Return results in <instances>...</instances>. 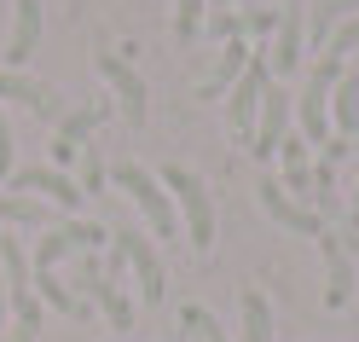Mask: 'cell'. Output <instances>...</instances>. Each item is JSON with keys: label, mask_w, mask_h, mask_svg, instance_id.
<instances>
[{"label": "cell", "mask_w": 359, "mask_h": 342, "mask_svg": "<svg viewBox=\"0 0 359 342\" xmlns=\"http://www.w3.org/2000/svg\"><path fill=\"white\" fill-rule=\"evenodd\" d=\"M353 221H359V197H353Z\"/></svg>", "instance_id": "cell-30"}, {"label": "cell", "mask_w": 359, "mask_h": 342, "mask_svg": "<svg viewBox=\"0 0 359 342\" xmlns=\"http://www.w3.org/2000/svg\"><path fill=\"white\" fill-rule=\"evenodd\" d=\"M104 117H110V105H104V99H99V105H81V110H64V117L53 122V157H58V163H70V157L99 133Z\"/></svg>", "instance_id": "cell-11"}, {"label": "cell", "mask_w": 359, "mask_h": 342, "mask_svg": "<svg viewBox=\"0 0 359 342\" xmlns=\"http://www.w3.org/2000/svg\"><path fill=\"white\" fill-rule=\"evenodd\" d=\"M238 313H243V331H238V342H273V302H266L261 290H243Z\"/></svg>", "instance_id": "cell-20"}, {"label": "cell", "mask_w": 359, "mask_h": 342, "mask_svg": "<svg viewBox=\"0 0 359 342\" xmlns=\"http://www.w3.org/2000/svg\"><path fill=\"white\" fill-rule=\"evenodd\" d=\"M284 180H278V186L284 192H296V203H307V209H313V163H307V140H302V133H284Z\"/></svg>", "instance_id": "cell-18"}, {"label": "cell", "mask_w": 359, "mask_h": 342, "mask_svg": "<svg viewBox=\"0 0 359 342\" xmlns=\"http://www.w3.org/2000/svg\"><path fill=\"white\" fill-rule=\"evenodd\" d=\"M319 249H325V272H330V284H325V308H348V296H353V267H348V244L342 232H319Z\"/></svg>", "instance_id": "cell-17"}, {"label": "cell", "mask_w": 359, "mask_h": 342, "mask_svg": "<svg viewBox=\"0 0 359 342\" xmlns=\"http://www.w3.org/2000/svg\"><path fill=\"white\" fill-rule=\"evenodd\" d=\"M12 174V128H6V110H0V180Z\"/></svg>", "instance_id": "cell-28"}, {"label": "cell", "mask_w": 359, "mask_h": 342, "mask_svg": "<svg viewBox=\"0 0 359 342\" xmlns=\"http://www.w3.org/2000/svg\"><path fill=\"white\" fill-rule=\"evenodd\" d=\"M110 249H122V261L133 267V279H140V296H145V308H163V296H168V279H163V256L151 249L145 232H110Z\"/></svg>", "instance_id": "cell-8"}, {"label": "cell", "mask_w": 359, "mask_h": 342, "mask_svg": "<svg viewBox=\"0 0 359 342\" xmlns=\"http://www.w3.org/2000/svg\"><path fill=\"white\" fill-rule=\"evenodd\" d=\"M93 64H99V76H104V87L116 93V110L133 122V128H145V110H151V93H145V76L133 70V64L122 58V53H110V47H99L93 53Z\"/></svg>", "instance_id": "cell-6"}, {"label": "cell", "mask_w": 359, "mask_h": 342, "mask_svg": "<svg viewBox=\"0 0 359 342\" xmlns=\"http://www.w3.org/2000/svg\"><path fill=\"white\" fill-rule=\"evenodd\" d=\"M41 47V0H12V35H6V70L29 64Z\"/></svg>", "instance_id": "cell-16"}, {"label": "cell", "mask_w": 359, "mask_h": 342, "mask_svg": "<svg viewBox=\"0 0 359 342\" xmlns=\"http://www.w3.org/2000/svg\"><path fill=\"white\" fill-rule=\"evenodd\" d=\"M325 53H336V58H353V53H359V18H348V24L330 35V47H325Z\"/></svg>", "instance_id": "cell-26"}, {"label": "cell", "mask_w": 359, "mask_h": 342, "mask_svg": "<svg viewBox=\"0 0 359 342\" xmlns=\"http://www.w3.org/2000/svg\"><path fill=\"white\" fill-rule=\"evenodd\" d=\"M203 6L209 0H174V35L186 41V47L197 41V29H203Z\"/></svg>", "instance_id": "cell-24"}, {"label": "cell", "mask_w": 359, "mask_h": 342, "mask_svg": "<svg viewBox=\"0 0 359 342\" xmlns=\"http://www.w3.org/2000/svg\"><path fill=\"white\" fill-rule=\"evenodd\" d=\"M76 157H81V192H104V180H110V169H104V157H99V145L87 140V145H81Z\"/></svg>", "instance_id": "cell-25"}, {"label": "cell", "mask_w": 359, "mask_h": 342, "mask_svg": "<svg viewBox=\"0 0 359 342\" xmlns=\"http://www.w3.org/2000/svg\"><path fill=\"white\" fill-rule=\"evenodd\" d=\"M330 122H336L342 140H359V70L353 64L342 70V81L330 87Z\"/></svg>", "instance_id": "cell-19"}, {"label": "cell", "mask_w": 359, "mask_h": 342, "mask_svg": "<svg viewBox=\"0 0 359 342\" xmlns=\"http://www.w3.org/2000/svg\"><path fill=\"white\" fill-rule=\"evenodd\" d=\"M255 197H261V209L273 215L278 226H290V232H307V238H319V232H325V215H319V209H307V203H296V197L278 186V180H261Z\"/></svg>", "instance_id": "cell-10"}, {"label": "cell", "mask_w": 359, "mask_h": 342, "mask_svg": "<svg viewBox=\"0 0 359 342\" xmlns=\"http://www.w3.org/2000/svg\"><path fill=\"white\" fill-rule=\"evenodd\" d=\"M18 221V226H47V209L35 197H18V192H0V226Z\"/></svg>", "instance_id": "cell-22"}, {"label": "cell", "mask_w": 359, "mask_h": 342, "mask_svg": "<svg viewBox=\"0 0 359 342\" xmlns=\"http://www.w3.org/2000/svg\"><path fill=\"white\" fill-rule=\"evenodd\" d=\"M0 99H6V105H29L41 122H58L64 117V99L53 93V87H41V81L18 76V70H0Z\"/></svg>", "instance_id": "cell-13"}, {"label": "cell", "mask_w": 359, "mask_h": 342, "mask_svg": "<svg viewBox=\"0 0 359 342\" xmlns=\"http://www.w3.org/2000/svg\"><path fill=\"white\" fill-rule=\"evenodd\" d=\"M348 58L336 53H319V64L307 70V87H302V140L307 145H325L330 140V87L342 81Z\"/></svg>", "instance_id": "cell-2"}, {"label": "cell", "mask_w": 359, "mask_h": 342, "mask_svg": "<svg viewBox=\"0 0 359 342\" xmlns=\"http://www.w3.org/2000/svg\"><path fill=\"white\" fill-rule=\"evenodd\" d=\"M110 180H116V186L145 209V221H151L156 238H174V197L163 192V180H156L151 169H140V163H116V169H110Z\"/></svg>", "instance_id": "cell-3"}, {"label": "cell", "mask_w": 359, "mask_h": 342, "mask_svg": "<svg viewBox=\"0 0 359 342\" xmlns=\"http://www.w3.org/2000/svg\"><path fill=\"white\" fill-rule=\"evenodd\" d=\"M266 87H273V64H266V53L250 58V70H243L232 81V93H226V122L243 145H250V133H255V117H261V99H266Z\"/></svg>", "instance_id": "cell-5"}, {"label": "cell", "mask_w": 359, "mask_h": 342, "mask_svg": "<svg viewBox=\"0 0 359 342\" xmlns=\"http://www.w3.org/2000/svg\"><path fill=\"white\" fill-rule=\"evenodd\" d=\"M0 342H41V319H18L12 331H0Z\"/></svg>", "instance_id": "cell-27"}, {"label": "cell", "mask_w": 359, "mask_h": 342, "mask_svg": "<svg viewBox=\"0 0 359 342\" xmlns=\"http://www.w3.org/2000/svg\"><path fill=\"white\" fill-rule=\"evenodd\" d=\"M12 192H41V197H53L58 209H81V180H70L64 169H47V163H35V169H18L12 174Z\"/></svg>", "instance_id": "cell-12"}, {"label": "cell", "mask_w": 359, "mask_h": 342, "mask_svg": "<svg viewBox=\"0 0 359 342\" xmlns=\"http://www.w3.org/2000/svg\"><path fill=\"white\" fill-rule=\"evenodd\" d=\"M342 244H348V249H359V238H348V232H342Z\"/></svg>", "instance_id": "cell-29"}, {"label": "cell", "mask_w": 359, "mask_h": 342, "mask_svg": "<svg viewBox=\"0 0 359 342\" xmlns=\"http://www.w3.org/2000/svg\"><path fill=\"white\" fill-rule=\"evenodd\" d=\"M284 133H290V93L273 81L266 87V99H261V117H255V133H250V151H255V163H266L278 145H284Z\"/></svg>", "instance_id": "cell-9"}, {"label": "cell", "mask_w": 359, "mask_h": 342, "mask_svg": "<svg viewBox=\"0 0 359 342\" xmlns=\"http://www.w3.org/2000/svg\"><path fill=\"white\" fill-rule=\"evenodd\" d=\"M266 64H273V76H296V70H302V6H284V12H278Z\"/></svg>", "instance_id": "cell-15"}, {"label": "cell", "mask_w": 359, "mask_h": 342, "mask_svg": "<svg viewBox=\"0 0 359 342\" xmlns=\"http://www.w3.org/2000/svg\"><path fill=\"white\" fill-rule=\"evenodd\" d=\"M76 296H93L99 313L110 319V331H133V302L122 296V284L99 267V249H81V267H76Z\"/></svg>", "instance_id": "cell-4"}, {"label": "cell", "mask_w": 359, "mask_h": 342, "mask_svg": "<svg viewBox=\"0 0 359 342\" xmlns=\"http://www.w3.org/2000/svg\"><path fill=\"white\" fill-rule=\"evenodd\" d=\"M99 244H110V232H104L99 221H58L53 232L35 244L29 267H35V272H53L64 256H81V249H99Z\"/></svg>", "instance_id": "cell-7"}, {"label": "cell", "mask_w": 359, "mask_h": 342, "mask_svg": "<svg viewBox=\"0 0 359 342\" xmlns=\"http://www.w3.org/2000/svg\"><path fill=\"white\" fill-rule=\"evenodd\" d=\"M348 18H353V0H319V6H313V41L330 47V35L342 29Z\"/></svg>", "instance_id": "cell-21"}, {"label": "cell", "mask_w": 359, "mask_h": 342, "mask_svg": "<svg viewBox=\"0 0 359 342\" xmlns=\"http://www.w3.org/2000/svg\"><path fill=\"white\" fill-rule=\"evenodd\" d=\"M250 58H255V53H250V41H243V35L226 41V47H220V58H215V70L197 81V99H226V93H232V81L250 70Z\"/></svg>", "instance_id": "cell-14"}, {"label": "cell", "mask_w": 359, "mask_h": 342, "mask_svg": "<svg viewBox=\"0 0 359 342\" xmlns=\"http://www.w3.org/2000/svg\"><path fill=\"white\" fill-rule=\"evenodd\" d=\"M156 180L174 192V209H180V221H186V244L197 249V256H209V249H215V203H209V186L191 169H180V163H168Z\"/></svg>", "instance_id": "cell-1"}, {"label": "cell", "mask_w": 359, "mask_h": 342, "mask_svg": "<svg viewBox=\"0 0 359 342\" xmlns=\"http://www.w3.org/2000/svg\"><path fill=\"white\" fill-rule=\"evenodd\" d=\"M180 325H186V331H197L203 342H226V331H220V319H215L209 308H197V302H186V308H180Z\"/></svg>", "instance_id": "cell-23"}]
</instances>
